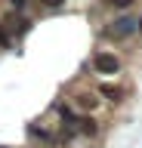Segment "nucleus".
<instances>
[{
  "label": "nucleus",
  "instance_id": "f257e3e1",
  "mask_svg": "<svg viewBox=\"0 0 142 148\" xmlns=\"http://www.w3.org/2000/svg\"><path fill=\"white\" fill-rule=\"evenodd\" d=\"M93 68L99 74H117V71H121V62H117L114 53H105V49H102V53L93 56Z\"/></svg>",
  "mask_w": 142,
  "mask_h": 148
},
{
  "label": "nucleus",
  "instance_id": "f03ea898",
  "mask_svg": "<svg viewBox=\"0 0 142 148\" xmlns=\"http://www.w3.org/2000/svg\"><path fill=\"white\" fill-rule=\"evenodd\" d=\"M136 28H139V22H136V18H117V22H114V28H108V37L121 40V37H130Z\"/></svg>",
  "mask_w": 142,
  "mask_h": 148
},
{
  "label": "nucleus",
  "instance_id": "7ed1b4c3",
  "mask_svg": "<svg viewBox=\"0 0 142 148\" xmlns=\"http://www.w3.org/2000/svg\"><path fill=\"white\" fill-rule=\"evenodd\" d=\"M74 105L80 111H93L96 105H99V99H96L93 92H77V96H74Z\"/></svg>",
  "mask_w": 142,
  "mask_h": 148
},
{
  "label": "nucleus",
  "instance_id": "20e7f679",
  "mask_svg": "<svg viewBox=\"0 0 142 148\" xmlns=\"http://www.w3.org/2000/svg\"><path fill=\"white\" fill-rule=\"evenodd\" d=\"M99 92H102L108 102H121V99H123V90H121V86H111V83H102Z\"/></svg>",
  "mask_w": 142,
  "mask_h": 148
},
{
  "label": "nucleus",
  "instance_id": "39448f33",
  "mask_svg": "<svg viewBox=\"0 0 142 148\" xmlns=\"http://www.w3.org/2000/svg\"><path fill=\"white\" fill-rule=\"evenodd\" d=\"M74 127L80 130L84 136H96V133H99V127H96V120H93V117H77Z\"/></svg>",
  "mask_w": 142,
  "mask_h": 148
},
{
  "label": "nucleus",
  "instance_id": "423d86ee",
  "mask_svg": "<svg viewBox=\"0 0 142 148\" xmlns=\"http://www.w3.org/2000/svg\"><path fill=\"white\" fill-rule=\"evenodd\" d=\"M28 133H31V136H37V139H43V142H53V133H47L43 127H28Z\"/></svg>",
  "mask_w": 142,
  "mask_h": 148
},
{
  "label": "nucleus",
  "instance_id": "0eeeda50",
  "mask_svg": "<svg viewBox=\"0 0 142 148\" xmlns=\"http://www.w3.org/2000/svg\"><path fill=\"white\" fill-rule=\"evenodd\" d=\"M105 3H108V6H114V9H127L133 0H105Z\"/></svg>",
  "mask_w": 142,
  "mask_h": 148
},
{
  "label": "nucleus",
  "instance_id": "6e6552de",
  "mask_svg": "<svg viewBox=\"0 0 142 148\" xmlns=\"http://www.w3.org/2000/svg\"><path fill=\"white\" fill-rule=\"evenodd\" d=\"M40 3H43V6H49V9H56V6H62L65 0H40Z\"/></svg>",
  "mask_w": 142,
  "mask_h": 148
},
{
  "label": "nucleus",
  "instance_id": "1a4fd4ad",
  "mask_svg": "<svg viewBox=\"0 0 142 148\" xmlns=\"http://www.w3.org/2000/svg\"><path fill=\"white\" fill-rule=\"evenodd\" d=\"M0 46H10V34L3 31V25H0Z\"/></svg>",
  "mask_w": 142,
  "mask_h": 148
},
{
  "label": "nucleus",
  "instance_id": "9d476101",
  "mask_svg": "<svg viewBox=\"0 0 142 148\" xmlns=\"http://www.w3.org/2000/svg\"><path fill=\"white\" fill-rule=\"evenodd\" d=\"M10 3H12L16 9H22V6H25V0H10Z\"/></svg>",
  "mask_w": 142,
  "mask_h": 148
},
{
  "label": "nucleus",
  "instance_id": "9b49d317",
  "mask_svg": "<svg viewBox=\"0 0 142 148\" xmlns=\"http://www.w3.org/2000/svg\"><path fill=\"white\" fill-rule=\"evenodd\" d=\"M139 31H142V22H139Z\"/></svg>",
  "mask_w": 142,
  "mask_h": 148
}]
</instances>
